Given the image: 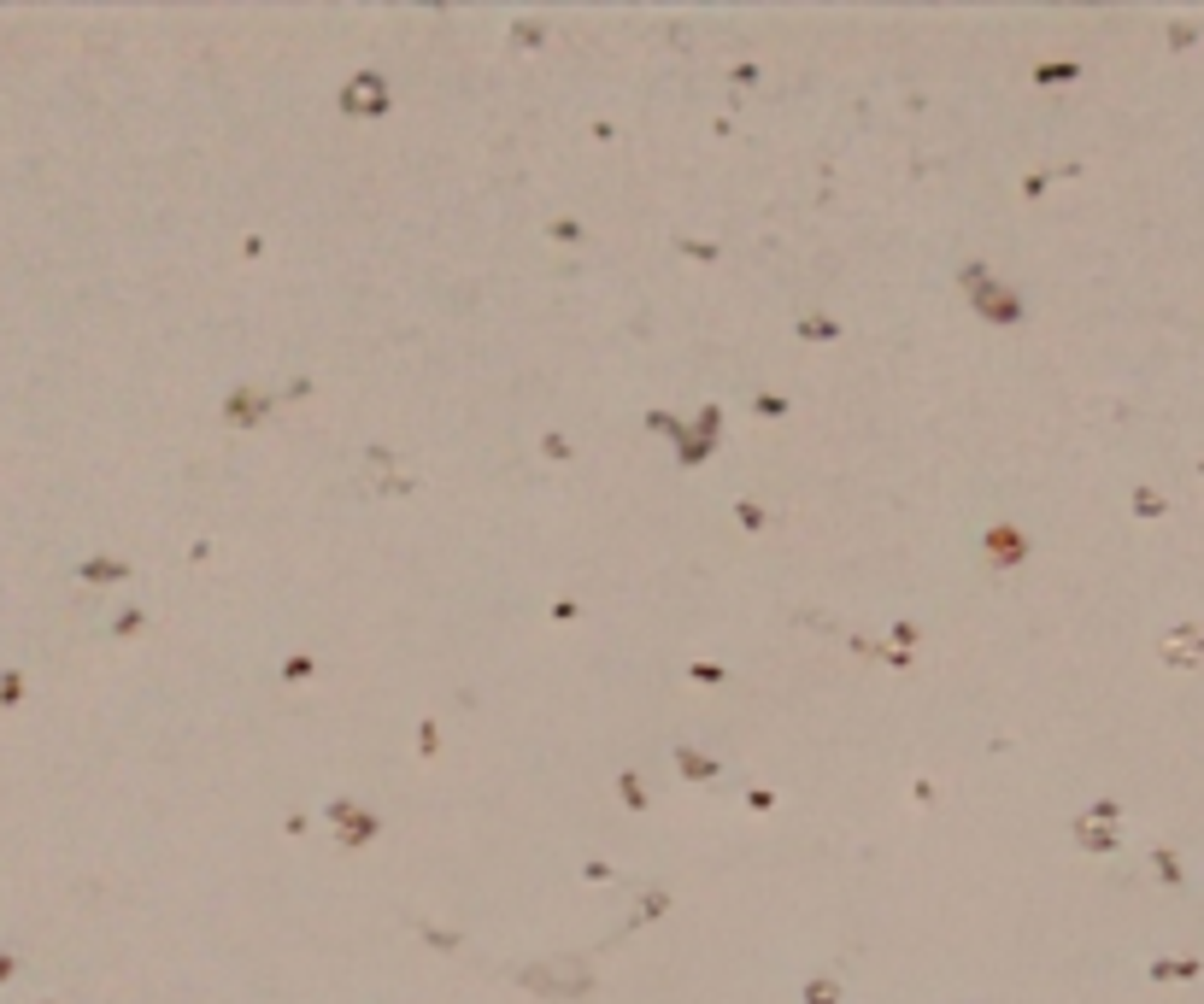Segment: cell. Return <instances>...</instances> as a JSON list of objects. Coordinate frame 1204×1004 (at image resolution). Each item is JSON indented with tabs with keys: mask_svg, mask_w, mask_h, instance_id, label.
<instances>
[{
	"mask_svg": "<svg viewBox=\"0 0 1204 1004\" xmlns=\"http://www.w3.org/2000/svg\"><path fill=\"white\" fill-rule=\"evenodd\" d=\"M1204 652V635H1175L1170 640V658H1199Z\"/></svg>",
	"mask_w": 1204,
	"mask_h": 1004,
	"instance_id": "cell-1",
	"label": "cell"
}]
</instances>
